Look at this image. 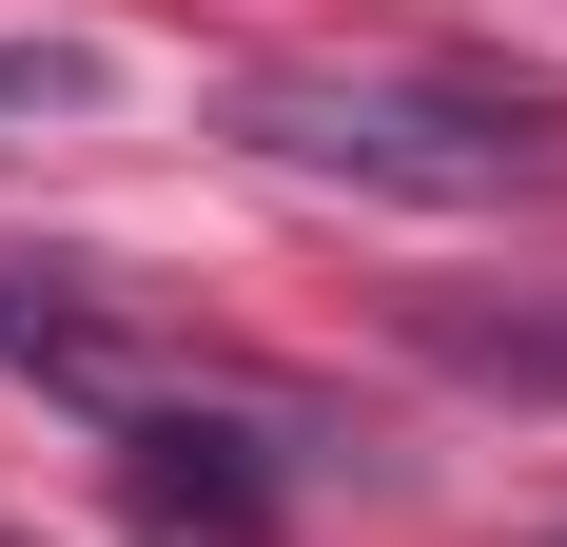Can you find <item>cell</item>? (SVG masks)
<instances>
[{
	"mask_svg": "<svg viewBox=\"0 0 567 547\" xmlns=\"http://www.w3.org/2000/svg\"><path fill=\"white\" fill-rule=\"evenodd\" d=\"M411 352L470 372V391H509V411H548V391H567V274H528V293H431Z\"/></svg>",
	"mask_w": 567,
	"mask_h": 547,
	"instance_id": "7a4b0ae2",
	"label": "cell"
},
{
	"mask_svg": "<svg viewBox=\"0 0 567 547\" xmlns=\"http://www.w3.org/2000/svg\"><path fill=\"white\" fill-rule=\"evenodd\" d=\"M20 99H79V59H59V79H0V117H20Z\"/></svg>",
	"mask_w": 567,
	"mask_h": 547,
	"instance_id": "3957f363",
	"label": "cell"
},
{
	"mask_svg": "<svg viewBox=\"0 0 567 547\" xmlns=\"http://www.w3.org/2000/svg\"><path fill=\"white\" fill-rule=\"evenodd\" d=\"M235 137L293 176H352V196H451V216L567 176V117L509 99V79H451V59H255Z\"/></svg>",
	"mask_w": 567,
	"mask_h": 547,
	"instance_id": "6da1fadb",
	"label": "cell"
}]
</instances>
